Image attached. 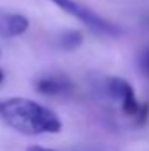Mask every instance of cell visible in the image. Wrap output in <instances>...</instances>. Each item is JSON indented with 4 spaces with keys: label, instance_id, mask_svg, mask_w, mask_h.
<instances>
[{
    "label": "cell",
    "instance_id": "cell-3",
    "mask_svg": "<svg viewBox=\"0 0 149 151\" xmlns=\"http://www.w3.org/2000/svg\"><path fill=\"white\" fill-rule=\"evenodd\" d=\"M102 90L109 99L121 104V111L126 116H132V118L140 116V113H142L140 104L135 99V91H133V88L128 81H125L121 77H116V76L105 77L104 84H102Z\"/></svg>",
    "mask_w": 149,
    "mask_h": 151
},
{
    "label": "cell",
    "instance_id": "cell-8",
    "mask_svg": "<svg viewBox=\"0 0 149 151\" xmlns=\"http://www.w3.org/2000/svg\"><path fill=\"white\" fill-rule=\"evenodd\" d=\"M27 151H56V150H49V148H44V146H28Z\"/></svg>",
    "mask_w": 149,
    "mask_h": 151
},
{
    "label": "cell",
    "instance_id": "cell-2",
    "mask_svg": "<svg viewBox=\"0 0 149 151\" xmlns=\"http://www.w3.org/2000/svg\"><path fill=\"white\" fill-rule=\"evenodd\" d=\"M51 2L56 7H60L62 11H65L67 14L77 18L95 34H100V35H117L119 34V28L116 25L109 23L107 19H104L102 16H98L97 12H93L91 9H88L82 4H77L74 0H51Z\"/></svg>",
    "mask_w": 149,
    "mask_h": 151
},
{
    "label": "cell",
    "instance_id": "cell-6",
    "mask_svg": "<svg viewBox=\"0 0 149 151\" xmlns=\"http://www.w3.org/2000/svg\"><path fill=\"white\" fill-rule=\"evenodd\" d=\"M58 44H60L62 49L72 51V49H77V47L82 44V35H81V32H75V30H72V32H65V34L60 35Z\"/></svg>",
    "mask_w": 149,
    "mask_h": 151
},
{
    "label": "cell",
    "instance_id": "cell-7",
    "mask_svg": "<svg viewBox=\"0 0 149 151\" xmlns=\"http://www.w3.org/2000/svg\"><path fill=\"white\" fill-rule=\"evenodd\" d=\"M139 65H140L142 72L149 77V49L142 53V56H140V60H139Z\"/></svg>",
    "mask_w": 149,
    "mask_h": 151
},
{
    "label": "cell",
    "instance_id": "cell-1",
    "mask_svg": "<svg viewBox=\"0 0 149 151\" xmlns=\"http://www.w3.org/2000/svg\"><path fill=\"white\" fill-rule=\"evenodd\" d=\"M0 121L25 135L58 134L62 119L53 109L25 97L0 99Z\"/></svg>",
    "mask_w": 149,
    "mask_h": 151
},
{
    "label": "cell",
    "instance_id": "cell-9",
    "mask_svg": "<svg viewBox=\"0 0 149 151\" xmlns=\"http://www.w3.org/2000/svg\"><path fill=\"white\" fill-rule=\"evenodd\" d=\"M2 81H4V70L0 69V84H2Z\"/></svg>",
    "mask_w": 149,
    "mask_h": 151
},
{
    "label": "cell",
    "instance_id": "cell-4",
    "mask_svg": "<svg viewBox=\"0 0 149 151\" xmlns=\"http://www.w3.org/2000/svg\"><path fill=\"white\" fill-rule=\"evenodd\" d=\"M35 88L39 93L47 95V97H60L65 95L72 90V83L69 77L62 74H49L42 76L35 81Z\"/></svg>",
    "mask_w": 149,
    "mask_h": 151
},
{
    "label": "cell",
    "instance_id": "cell-5",
    "mask_svg": "<svg viewBox=\"0 0 149 151\" xmlns=\"http://www.w3.org/2000/svg\"><path fill=\"white\" fill-rule=\"evenodd\" d=\"M30 27V21L23 14H7L0 19V35L4 37H19Z\"/></svg>",
    "mask_w": 149,
    "mask_h": 151
}]
</instances>
